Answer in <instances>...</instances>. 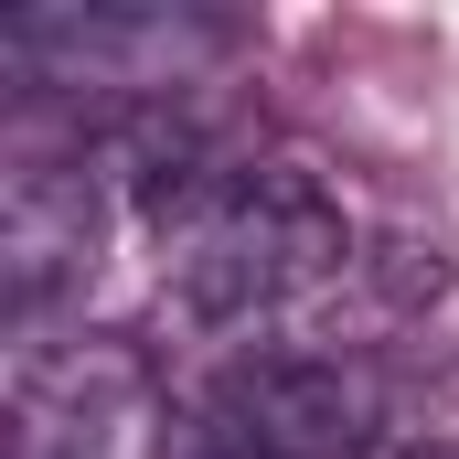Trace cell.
I'll return each instance as SVG.
<instances>
[{"mask_svg": "<svg viewBox=\"0 0 459 459\" xmlns=\"http://www.w3.org/2000/svg\"><path fill=\"white\" fill-rule=\"evenodd\" d=\"M352 225L310 171H225L182 225H171V299L193 321H256L342 278Z\"/></svg>", "mask_w": 459, "mask_h": 459, "instance_id": "cell-1", "label": "cell"}, {"mask_svg": "<svg viewBox=\"0 0 459 459\" xmlns=\"http://www.w3.org/2000/svg\"><path fill=\"white\" fill-rule=\"evenodd\" d=\"M385 428L374 374L342 352H267V363H225L182 417L160 459H363Z\"/></svg>", "mask_w": 459, "mask_h": 459, "instance_id": "cell-2", "label": "cell"}, {"mask_svg": "<svg viewBox=\"0 0 459 459\" xmlns=\"http://www.w3.org/2000/svg\"><path fill=\"white\" fill-rule=\"evenodd\" d=\"M225 54V22H193V11H22L0 32V65L22 97H54V86H97V97H182V75Z\"/></svg>", "mask_w": 459, "mask_h": 459, "instance_id": "cell-3", "label": "cell"}, {"mask_svg": "<svg viewBox=\"0 0 459 459\" xmlns=\"http://www.w3.org/2000/svg\"><path fill=\"white\" fill-rule=\"evenodd\" d=\"M150 428V363L139 342L75 332V342H22L0 395V459H128Z\"/></svg>", "mask_w": 459, "mask_h": 459, "instance_id": "cell-4", "label": "cell"}, {"mask_svg": "<svg viewBox=\"0 0 459 459\" xmlns=\"http://www.w3.org/2000/svg\"><path fill=\"white\" fill-rule=\"evenodd\" d=\"M97 235H108L97 171L65 150H22L0 171V299H11V321H43L65 289H86Z\"/></svg>", "mask_w": 459, "mask_h": 459, "instance_id": "cell-5", "label": "cell"}, {"mask_svg": "<svg viewBox=\"0 0 459 459\" xmlns=\"http://www.w3.org/2000/svg\"><path fill=\"white\" fill-rule=\"evenodd\" d=\"M417 459H459V449H417Z\"/></svg>", "mask_w": 459, "mask_h": 459, "instance_id": "cell-6", "label": "cell"}]
</instances>
